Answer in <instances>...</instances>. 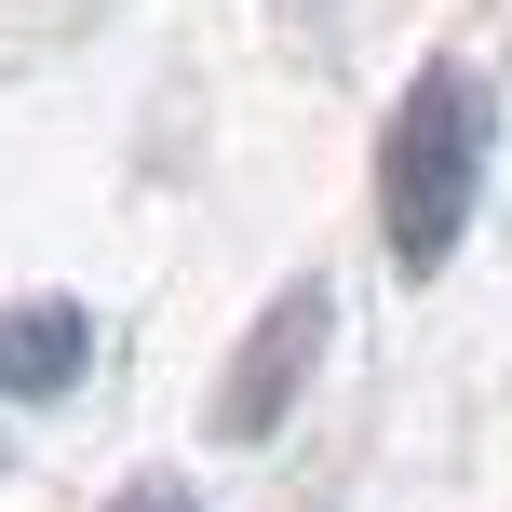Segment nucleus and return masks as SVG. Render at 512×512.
<instances>
[{"instance_id":"4","label":"nucleus","mask_w":512,"mask_h":512,"mask_svg":"<svg viewBox=\"0 0 512 512\" xmlns=\"http://www.w3.org/2000/svg\"><path fill=\"white\" fill-rule=\"evenodd\" d=\"M108 512H203V499H189V486H176V472H135V486H122V499H108Z\"/></svg>"},{"instance_id":"2","label":"nucleus","mask_w":512,"mask_h":512,"mask_svg":"<svg viewBox=\"0 0 512 512\" xmlns=\"http://www.w3.org/2000/svg\"><path fill=\"white\" fill-rule=\"evenodd\" d=\"M324 324H337V297H324V283H283V297L243 324L230 378H216V445H270L283 418H297L310 364H324Z\"/></svg>"},{"instance_id":"3","label":"nucleus","mask_w":512,"mask_h":512,"mask_svg":"<svg viewBox=\"0 0 512 512\" xmlns=\"http://www.w3.org/2000/svg\"><path fill=\"white\" fill-rule=\"evenodd\" d=\"M81 364H95V310L81 297L0 310V405H54V391H81Z\"/></svg>"},{"instance_id":"1","label":"nucleus","mask_w":512,"mask_h":512,"mask_svg":"<svg viewBox=\"0 0 512 512\" xmlns=\"http://www.w3.org/2000/svg\"><path fill=\"white\" fill-rule=\"evenodd\" d=\"M486 149H499V108L472 68H418L378 122V243L405 283H432L459 256L472 203H486Z\"/></svg>"}]
</instances>
